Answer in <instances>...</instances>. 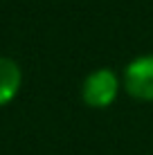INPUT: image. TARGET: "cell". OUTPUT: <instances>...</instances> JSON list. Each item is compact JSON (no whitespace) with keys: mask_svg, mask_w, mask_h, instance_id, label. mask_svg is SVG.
<instances>
[{"mask_svg":"<svg viewBox=\"0 0 153 155\" xmlns=\"http://www.w3.org/2000/svg\"><path fill=\"white\" fill-rule=\"evenodd\" d=\"M122 77L113 68H97L83 79L81 83V101L88 108L104 110L115 104L122 90Z\"/></svg>","mask_w":153,"mask_h":155,"instance_id":"1","label":"cell"},{"mask_svg":"<svg viewBox=\"0 0 153 155\" xmlns=\"http://www.w3.org/2000/svg\"><path fill=\"white\" fill-rule=\"evenodd\" d=\"M23 85V70L9 56H0V106H7L16 99Z\"/></svg>","mask_w":153,"mask_h":155,"instance_id":"3","label":"cell"},{"mask_svg":"<svg viewBox=\"0 0 153 155\" xmlns=\"http://www.w3.org/2000/svg\"><path fill=\"white\" fill-rule=\"evenodd\" d=\"M124 92L135 101H153V54H142L128 61L122 74Z\"/></svg>","mask_w":153,"mask_h":155,"instance_id":"2","label":"cell"}]
</instances>
